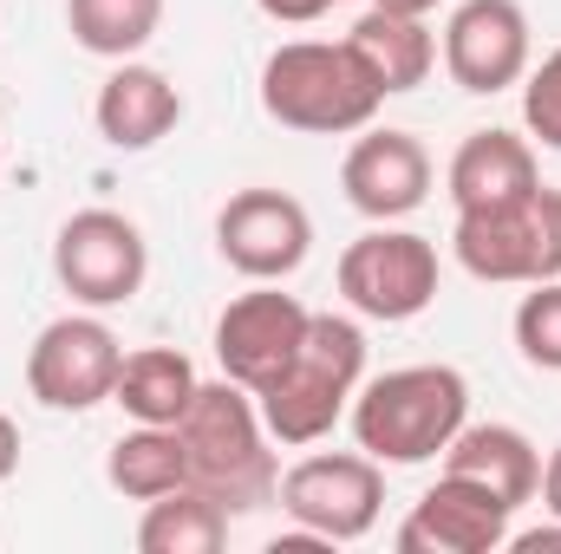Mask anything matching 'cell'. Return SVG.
<instances>
[{"label": "cell", "mask_w": 561, "mask_h": 554, "mask_svg": "<svg viewBox=\"0 0 561 554\" xmlns=\"http://www.w3.org/2000/svg\"><path fill=\"white\" fill-rule=\"evenodd\" d=\"M176 437H183V457H190V483L209 489L229 516L275 503L280 470H275V450H268L275 437L262 424L255 392H242L236 379L196 385L190 412L176 417Z\"/></svg>", "instance_id": "cell-1"}, {"label": "cell", "mask_w": 561, "mask_h": 554, "mask_svg": "<svg viewBox=\"0 0 561 554\" xmlns=\"http://www.w3.org/2000/svg\"><path fill=\"white\" fill-rule=\"evenodd\" d=\"M386 92L373 79V66L353 53V39H287L268 53L262 66V112L287 125V131H307V138H346V131H366L379 118Z\"/></svg>", "instance_id": "cell-2"}, {"label": "cell", "mask_w": 561, "mask_h": 554, "mask_svg": "<svg viewBox=\"0 0 561 554\" xmlns=\"http://www.w3.org/2000/svg\"><path fill=\"white\" fill-rule=\"evenodd\" d=\"M346 417L373 463H431L470 424V379L457 366H399L366 379Z\"/></svg>", "instance_id": "cell-3"}, {"label": "cell", "mask_w": 561, "mask_h": 554, "mask_svg": "<svg viewBox=\"0 0 561 554\" xmlns=\"http://www.w3.org/2000/svg\"><path fill=\"white\" fill-rule=\"evenodd\" d=\"M359 385H366V333H359V320L313 313L300 353L287 359V372L268 392H255V405H262L268 437L300 450V443H320L340 417L353 412Z\"/></svg>", "instance_id": "cell-4"}, {"label": "cell", "mask_w": 561, "mask_h": 554, "mask_svg": "<svg viewBox=\"0 0 561 554\" xmlns=\"http://www.w3.org/2000/svg\"><path fill=\"white\" fill-rule=\"evenodd\" d=\"M457 262L477 280L496 287H536V280H561V189L536 183L516 203L496 209H463L457 235H450Z\"/></svg>", "instance_id": "cell-5"}, {"label": "cell", "mask_w": 561, "mask_h": 554, "mask_svg": "<svg viewBox=\"0 0 561 554\" xmlns=\"http://www.w3.org/2000/svg\"><path fill=\"white\" fill-rule=\"evenodd\" d=\"M275 503L287 509L294 529H307L320 542H359V535H373V522L386 509V470L366 450H320L280 476Z\"/></svg>", "instance_id": "cell-6"}, {"label": "cell", "mask_w": 561, "mask_h": 554, "mask_svg": "<svg viewBox=\"0 0 561 554\" xmlns=\"http://www.w3.org/2000/svg\"><path fill=\"white\" fill-rule=\"evenodd\" d=\"M340 293L353 313L366 320H419L424 307L437 300V249L431 235L412 229H366L359 242H346L340 255Z\"/></svg>", "instance_id": "cell-7"}, {"label": "cell", "mask_w": 561, "mask_h": 554, "mask_svg": "<svg viewBox=\"0 0 561 554\" xmlns=\"http://www.w3.org/2000/svg\"><path fill=\"white\" fill-rule=\"evenodd\" d=\"M53 275L79 307H125L138 300L144 275H150V249L144 229L118 209H79L59 222L53 242Z\"/></svg>", "instance_id": "cell-8"}, {"label": "cell", "mask_w": 561, "mask_h": 554, "mask_svg": "<svg viewBox=\"0 0 561 554\" xmlns=\"http://www.w3.org/2000/svg\"><path fill=\"white\" fill-rule=\"evenodd\" d=\"M118 366H125L118 333L92 313H66V320L39 326V339L26 353V392L46 412H92L118 392Z\"/></svg>", "instance_id": "cell-9"}, {"label": "cell", "mask_w": 561, "mask_h": 554, "mask_svg": "<svg viewBox=\"0 0 561 554\" xmlns=\"http://www.w3.org/2000/svg\"><path fill=\"white\" fill-rule=\"evenodd\" d=\"M307 320H313V313H307L294 293L268 287V280H262L255 293L229 300L222 320H216V359H222V379H236L242 392H268L280 372H287V359L300 353Z\"/></svg>", "instance_id": "cell-10"}, {"label": "cell", "mask_w": 561, "mask_h": 554, "mask_svg": "<svg viewBox=\"0 0 561 554\" xmlns=\"http://www.w3.org/2000/svg\"><path fill=\"white\" fill-rule=\"evenodd\" d=\"M216 249L236 275L287 280L313 249V216L287 189H236L216 216Z\"/></svg>", "instance_id": "cell-11"}, {"label": "cell", "mask_w": 561, "mask_h": 554, "mask_svg": "<svg viewBox=\"0 0 561 554\" xmlns=\"http://www.w3.org/2000/svg\"><path fill=\"white\" fill-rule=\"evenodd\" d=\"M444 72L450 85L496 99L510 85H523L529 72V13L516 0H463L444 20Z\"/></svg>", "instance_id": "cell-12"}, {"label": "cell", "mask_w": 561, "mask_h": 554, "mask_svg": "<svg viewBox=\"0 0 561 554\" xmlns=\"http://www.w3.org/2000/svg\"><path fill=\"white\" fill-rule=\"evenodd\" d=\"M510 503L470 476H437L412 503V516L399 522V554H496L510 542Z\"/></svg>", "instance_id": "cell-13"}, {"label": "cell", "mask_w": 561, "mask_h": 554, "mask_svg": "<svg viewBox=\"0 0 561 554\" xmlns=\"http://www.w3.org/2000/svg\"><path fill=\"white\" fill-rule=\"evenodd\" d=\"M340 189L359 216L373 222H399L431 196V150L412 131H359V143L340 163Z\"/></svg>", "instance_id": "cell-14"}, {"label": "cell", "mask_w": 561, "mask_h": 554, "mask_svg": "<svg viewBox=\"0 0 561 554\" xmlns=\"http://www.w3.org/2000/svg\"><path fill=\"white\" fill-rule=\"evenodd\" d=\"M92 118H99V138L112 143V150H150V143H163L183 125V92H176L157 66H131V59H125V66L99 85Z\"/></svg>", "instance_id": "cell-15"}, {"label": "cell", "mask_w": 561, "mask_h": 554, "mask_svg": "<svg viewBox=\"0 0 561 554\" xmlns=\"http://www.w3.org/2000/svg\"><path fill=\"white\" fill-rule=\"evenodd\" d=\"M444 183H450L457 216H463V209L516 203V196H529V189L542 183V170H536V143L516 138V131H496V125H490V131H470V138L457 143Z\"/></svg>", "instance_id": "cell-16"}, {"label": "cell", "mask_w": 561, "mask_h": 554, "mask_svg": "<svg viewBox=\"0 0 561 554\" xmlns=\"http://www.w3.org/2000/svg\"><path fill=\"white\" fill-rule=\"evenodd\" d=\"M444 470L450 476H470L483 489H496L510 509L536 503L542 489V450L516 430V424H463L450 443H444Z\"/></svg>", "instance_id": "cell-17"}, {"label": "cell", "mask_w": 561, "mask_h": 554, "mask_svg": "<svg viewBox=\"0 0 561 554\" xmlns=\"http://www.w3.org/2000/svg\"><path fill=\"white\" fill-rule=\"evenodd\" d=\"M353 53L373 66V79H379V92L386 99H399V92H419L424 79H431V66H437V39H431V26H424L419 13H386V7H366L359 20H353Z\"/></svg>", "instance_id": "cell-18"}, {"label": "cell", "mask_w": 561, "mask_h": 554, "mask_svg": "<svg viewBox=\"0 0 561 554\" xmlns=\"http://www.w3.org/2000/svg\"><path fill=\"white\" fill-rule=\"evenodd\" d=\"M105 483L118 496H131V503H157V496L183 489L190 483V457H183L176 424H138V430H125L112 443V457H105Z\"/></svg>", "instance_id": "cell-19"}, {"label": "cell", "mask_w": 561, "mask_h": 554, "mask_svg": "<svg viewBox=\"0 0 561 554\" xmlns=\"http://www.w3.org/2000/svg\"><path fill=\"white\" fill-rule=\"evenodd\" d=\"M196 366L176 353V346H138V353H125V366H118V405L138 417V424H176V417L190 412V399H196Z\"/></svg>", "instance_id": "cell-20"}, {"label": "cell", "mask_w": 561, "mask_h": 554, "mask_svg": "<svg viewBox=\"0 0 561 554\" xmlns=\"http://www.w3.org/2000/svg\"><path fill=\"white\" fill-rule=\"evenodd\" d=\"M222 542H229V509L209 489H196V483L157 496L138 522L144 554H216Z\"/></svg>", "instance_id": "cell-21"}, {"label": "cell", "mask_w": 561, "mask_h": 554, "mask_svg": "<svg viewBox=\"0 0 561 554\" xmlns=\"http://www.w3.org/2000/svg\"><path fill=\"white\" fill-rule=\"evenodd\" d=\"M66 26L99 59H131L157 39L163 0H66Z\"/></svg>", "instance_id": "cell-22"}, {"label": "cell", "mask_w": 561, "mask_h": 554, "mask_svg": "<svg viewBox=\"0 0 561 554\" xmlns=\"http://www.w3.org/2000/svg\"><path fill=\"white\" fill-rule=\"evenodd\" d=\"M516 353L536 372H561V280H536L516 307Z\"/></svg>", "instance_id": "cell-23"}, {"label": "cell", "mask_w": 561, "mask_h": 554, "mask_svg": "<svg viewBox=\"0 0 561 554\" xmlns=\"http://www.w3.org/2000/svg\"><path fill=\"white\" fill-rule=\"evenodd\" d=\"M523 125L542 138V150H561V46L536 72H523Z\"/></svg>", "instance_id": "cell-24"}, {"label": "cell", "mask_w": 561, "mask_h": 554, "mask_svg": "<svg viewBox=\"0 0 561 554\" xmlns=\"http://www.w3.org/2000/svg\"><path fill=\"white\" fill-rule=\"evenodd\" d=\"M268 20H280V26H307V20H320L327 7H340V0H255Z\"/></svg>", "instance_id": "cell-25"}, {"label": "cell", "mask_w": 561, "mask_h": 554, "mask_svg": "<svg viewBox=\"0 0 561 554\" xmlns=\"http://www.w3.org/2000/svg\"><path fill=\"white\" fill-rule=\"evenodd\" d=\"M503 549H516V554H561V516H549L542 529H523V535H510Z\"/></svg>", "instance_id": "cell-26"}, {"label": "cell", "mask_w": 561, "mask_h": 554, "mask_svg": "<svg viewBox=\"0 0 561 554\" xmlns=\"http://www.w3.org/2000/svg\"><path fill=\"white\" fill-rule=\"evenodd\" d=\"M536 496H542L549 516H561V443L549 450V463H542V489H536Z\"/></svg>", "instance_id": "cell-27"}, {"label": "cell", "mask_w": 561, "mask_h": 554, "mask_svg": "<svg viewBox=\"0 0 561 554\" xmlns=\"http://www.w3.org/2000/svg\"><path fill=\"white\" fill-rule=\"evenodd\" d=\"M13 470H20V424L0 412V483H7Z\"/></svg>", "instance_id": "cell-28"}, {"label": "cell", "mask_w": 561, "mask_h": 554, "mask_svg": "<svg viewBox=\"0 0 561 554\" xmlns=\"http://www.w3.org/2000/svg\"><path fill=\"white\" fill-rule=\"evenodd\" d=\"M373 7H386V13H437V0H373Z\"/></svg>", "instance_id": "cell-29"}]
</instances>
